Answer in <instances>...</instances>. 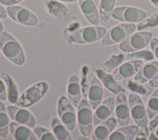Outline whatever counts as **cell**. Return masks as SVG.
<instances>
[{
    "label": "cell",
    "instance_id": "6da1fadb",
    "mask_svg": "<svg viewBox=\"0 0 158 140\" xmlns=\"http://www.w3.org/2000/svg\"><path fill=\"white\" fill-rule=\"evenodd\" d=\"M0 50L4 57L16 65L25 62V54L20 43L6 31L0 32Z\"/></svg>",
    "mask_w": 158,
    "mask_h": 140
},
{
    "label": "cell",
    "instance_id": "7a4b0ae2",
    "mask_svg": "<svg viewBox=\"0 0 158 140\" xmlns=\"http://www.w3.org/2000/svg\"><path fill=\"white\" fill-rule=\"evenodd\" d=\"M49 86L46 81H40L28 87L19 96L15 104L22 107H30L43 97L49 90Z\"/></svg>",
    "mask_w": 158,
    "mask_h": 140
},
{
    "label": "cell",
    "instance_id": "3957f363",
    "mask_svg": "<svg viewBox=\"0 0 158 140\" xmlns=\"http://www.w3.org/2000/svg\"><path fill=\"white\" fill-rule=\"evenodd\" d=\"M107 32L106 28L98 25L85 27L72 33L69 39L76 44H89L101 39Z\"/></svg>",
    "mask_w": 158,
    "mask_h": 140
},
{
    "label": "cell",
    "instance_id": "277c9868",
    "mask_svg": "<svg viewBox=\"0 0 158 140\" xmlns=\"http://www.w3.org/2000/svg\"><path fill=\"white\" fill-rule=\"evenodd\" d=\"M152 35V32L147 31L133 33L119 44V49L124 52H133L141 50L150 43Z\"/></svg>",
    "mask_w": 158,
    "mask_h": 140
},
{
    "label": "cell",
    "instance_id": "5b68a950",
    "mask_svg": "<svg viewBox=\"0 0 158 140\" xmlns=\"http://www.w3.org/2000/svg\"><path fill=\"white\" fill-rule=\"evenodd\" d=\"M136 26L135 23H123L115 26L106 32L102 38L101 45L110 46L120 43L129 35L135 32Z\"/></svg>",
    "mask_w": 158,
    "mask_h": 140
},
{
    "label": "cell",
    "instance_id": "8992f818",
    "mask_svg": "<svg viewBox=\"0 0 158 140\" xmlns=\"http://www.w3.org/2000/svg\"><path fill=\"white\" fill-rule=\"evenodd\" d=\"M77 120L80 133L82 135L88 136L93 128V112L88 101L86 98L81 100L77 107Z\"/></svg>",
    "mask_w": 158,
    "mask_h": 140
},
{
    "label": "cell",
    "instance_id": "52a82bcc",
    "mask_svg": "<svg viewBox=\"0 0 158 140\" xmlns=\"http://www.w3.org/2000/svg\"><path fill=\"white\" fill-rule=\"evenodd\" d=\"M128 100L131 117L135 124L140 128L147 126L148 123L147 110L139 95L131 92L128 96Z\"/></svg>",
    "mask_w": 158,
    "mask_h": 140
},
{
    "label": "cell",
    "instance_id": "ba28073f",
    "mask_svg": "<svg viewBox=\"0 0 158 140\" xmlns=\"http://www.w3.org/2000/svg\"><path fill=\"white\" fill-rule=\"evenodd\" d=\"M111 17L123 23H135L143 20L147 17L146 12L139 8L131 6H120L114 8Z\"/></svg>",
    "mask_w": 158,
    "mask_h": 140
},
{
    "label": "cell",
    "instance_id": "9c48e42d",
    "mask_svg": "<svg viewBox=\"0 0 158 140\" xmlns=\"http://www.w3.org/2000/svg\"><path fill=\"white\" fill-rule=\"evenodd\" d=\"M57 113L60 121L70 131H72L76 125L77 116L74 106L66 96L59 97L57 102Z\"/></svg>",
    "mask_w": 158,
    "mask_h": 140
},
{
    "label": "cell",
    "instance_id": "30bf717a",
    "mask_svg": "<svg viewBox=\"0 0 158 140\" xmlns=\"http://www.w3.org/2000/svg\"><path fill=\"white\" fill-rule=\"evenodd\" d=\"M7 15L14 21L29 27L35 26L38 22L37 17L28 9L20 6H11L6 7Z\"/></svg>",
    "mask_w": 158,
    "mask_h": 140
},
{
    "label": "cell",
    "instance_id": "8fae6325",
    "mask_svg": "<svg viewBox=\"0 0 158 140\" xmlns=\"http://www.w3.org/2000/svg\"><path fill=\"white\" fill-rule=\"evenodd\" d=\"M114 111L115 118L120 126H126L129 124L131 117L130 110L128 100L124 91L117 95Z\"/></svg>",
    "mask_w": 158,
    "mask_h": 140
},
{
    "label": "cell",
    "instance_id": "7c38bea8",
    "mask_svg": "<svg viewBox=\"0 0 158 140\" xmlns=\"http://www.w3.org/2000/svg\"><path fill=\"white\" fill-rule=\"evenodd\" d=\"M7 110L10 118L18 123L25 125L31 128H33L36 125L35 118L27 108L9 105L7 106Z\"/></svg>",
    "mask_w": 158,
    "mask_h": 140
},
{
    "label": "cell",
    "instance_id": "4fadbf2b",
    "mask_svg": "<svg viewBox=\"0 0 158 140\" xmlns=\"http://www.w3.org/2000/svg\"><path fill=\"white\" fill-rule=\"evenodd\" d=\"M144 64L143 60H128L116 68L112 75L117 81L128 79L135 76Z\"/></svg>",
    "mask_w": 158,
    "mask_h": 140
},
{
    "label": "cell",
    "instance_id": "5bb4252c",
    "mask_svg": "<svg viewBox=\"0 0 158 140\" xmlns=\"http://www.w3.org/2000/svg\"><path fill=\"white\" fill-rule=\"evenodd\" d=\"M115 99L109 97L102 101L93 113V125H97L109 118L115 109Z\"/></svg>",
    "mask_w": 158,
    "mask_h": 140
},
{
    "label": "cell",
    "instance_id": "9a60e30c",
    "mask_svg": "<svg viewBox=\"0 0 158 140\" xmlns=\"http://www.w3.org/2000/svg\"><path fill=\"white\" fill-rule=\"evenodd\" d=\"M103 96L102 83L96 75H94L90 82L87 95L88 101L93 110H95L101 103Z\"/></svg>",
    "mask_w": 158,
    "mask_h": 140
},
{
    "label": "cell",
    "instance_id": "2e32d148",
    "mask_svg": "<svg viewBox=\"0 0 158 140\" xmlns=\"http://www.w3.org/2000/svg\"><path fill=\"white\" fill-rule=\"evenodd\" d=\"M44 7L48 13L60 21H65L70 18V12L67 6L62 2L56 0H46Z\"/></svg>",
    "mask_w": 158,
    "mask_h": 140
},
{
    "label": "cell",
    "instance_id": "e0dca14e",
    "mask_svg": "<svg viewBox=\"0 0 158 140\" xmlns=\"http://www.w3.org/2000/svg\"><path fill=\"white\" fill-rule=\"evenodd\" d=\"M158 73V60H151L144 64L134 76V80L143 84L152 80Z\"/></svg>",
    "mask_w": 158,
    "mask_h": 140
},
{
    "label": "cell",
    "instance_id": "ac0fdd59",
    "mask_svg": "<svg viewBox=\"0 0 158 140\" xmlns=\"http://www.w3.org/2000/svg\"><path fill=\"white\" fill-rule=\"evenodd\" d=\"M67 96L74 107H78L81 100L82 93L79 76L76 74L72 75L69 78L67 86Z\"/></svg>",
    "mask_w": 158,
    "mask_h": 140
},
{
    "label": "cell",
    "instance_id": "d6986e66",
    "mask_svg": "<svg viewBox=\"0 0 158 140\" xmlns=\"http://www.w3.org/2000/svg\"><path fill=\"white\" fill-rule=\"evenodd\" d=\"M117 123V120L114 117H110L106 120L101 122L94 128L92 134V139L104 140L107 139L115 128Z\"/></svg>",
    "mask_w": 158,
    "mask_h": 140
},
{
    "label": "cell",
    "instance_id": "ffe728a7",
    "mask_svg": "<svg viewBox=\"0 0 158 140\" xmlns=\"http://www.w3.org/2000/svg\"><path fill=\"white\" fill-rule=\"evenodd\" d=\"M81 12L89 23L98 25L100 23L99 11L93 0H78Z\"/></svg>",
    "mask_w": 158,
    "mask_h": 140
},
{
    "label": "cell",
    "instance_id": "44dd1931",
    "mask_svg": "<svg viewBox=\"0 0 158 140\" xmlns=\"http://www.w3.org/2000/svg\"><path fill=\"white\" fill-rule=\"evenodd\" d=\"M9 132L17 140H37L33 130L29 126L12 121L9 124Z\"/></svg>",
    "mask_w": 158,
    "mask_h": 140
},
{
    "label": "cell",
    "instance_id": "7402d4cb",
    "mask_svg": "<svg viewBox=\"0 0 158 140\" xmlns=\"http://www.w3.org/2000/svg\"><path fill=\"white\" fill-rule=\"evenodd\" d=\"M93 71L104 86L113 94L117 95L124 91L122 86L117 82L112 75L104 72L102 68L96 67L93 68Z\"/></svg>",
    "mask_w": 158,
    "mask_h": 140
},
{
    "label": "cell",
    "instance_id": "603a6c76",
    "mask_svg": "<svg viewBox=\"0 0 158 140\" xmlns=\"http://www.w3.org/2000/svg\"><path fill=\"white\" fill-rule=\"evenodd\" d=\"M139 127L136 125H126L114 130L109 136V140H133L135 139Z\"/></svg>",
    "mask_w": 158,
    "mask_h": 140
},
{
    "label": "cell",
    "instance_id": "cb8c5ba5",
    "mask_svg": "<svg viewBox=\"0 0 158 140\" xmlns=\"http://www.w3.org/2000/svg\"><path fill=\"white\" fill-rule=\"evenodd\" d=\"M5 83L7 91V99L12 104H15L19 98V91L13 78L7 73L3 72L0 75Z\"/></svg>",
    "mask_w": 158,
    "mask_h": 140
},
{
    "label": "cell",
    "instance_id": "d4e9b609",
    "mask_svg": "<svg viewBox=\"0 0 158 140\" xmlns=\"http://www.w3.org/2000/svg\"><path fill=\"white\" fill-rule=\"evenodd\" d=\"M51 126L52 133L56 139L58 140H72V138L70 131L65 125L60 121L59 118L54 117L51 121Z\"/></svg>",
    "mask_w": 158,
    "mask_h": 140
},
{
    "label": "cell",
    "instance_id": "484cf974",
    "mask_svg": "<svg viewBox=\"0 0 158 140\" xmlns=\"http://www.w3.org/2000/svg\"><path fill=\"white\" fill-rule=\"evenodd\" d=\"M10 117L7 107L3 101H0V136L6 138L9 132Z\"/></svg>",
    "mask_w": 158,
    "mask_h": 140
},
{
    "label": "cell",
    "instance_id": "4316f807",
    "mask_svg": "<svg viewBox=\"0 0 158 140\" xmlns=\"http://www.w3.org/2000/svg\"><path fill=\"white\" fill-rule=\"evenodd\" d=\"M116 0H100L99 14L100 22H105L111 17Z\"/></svg>",
    "mask_w": 158,
    "mask_h": 140
},
{
    "label": "cell",
    "instance_id": "83f0119b",
    "mask_svg": "<svg viewBox=\"0 0 158 140\" xmlns=\"http://www.w3.org/2000/svg\"><path fill=\"white\" fill-rule=\"evenodd\" d=\"M125 59L126 56L124 54H114L104 63L102 69L106 72L110 73L121 65Z\"/></svg>",
    "mask_w": 158,
    "mask_h": 140
},
{
    "label": "cell",
    "instance_id": "f1b7e54d",
    "mask_svg": "<svg viewBox=\"0 0 158 140\" xmlns=\"http://www.w3.org/2000/svg\"><path fill=\"white\" fill-rule=\"evenodd\" d=\"M148 118H152L158 112V87H157L150 96L146 105Z\"/></svg>",
    "mask_w": 158,
    "mask_h": 140
},
{
    "label": "cell",
    "instance_id": "f546056e",
    "mask_svg": "<svg viewBox=\"0 0 158 140\" xmlns=\"http://www.w3.org/2000/svg\"><path fill=\"white\" fill-rule=\"evenodd\" d=\"M155 58L152 51L139 50L133 52H130L127 55L126 59L128 60H143L144 61H151Z\"/></svg>",
    "mask_w": 158,
    "mask_h": 140
},
{
    "label": "cell",
    "instance_id": "4dcf8cb0",
    "mask_svg": "<svg viewBox=\"0 0 158 140\" xmlns=\"http://www.w3.org/2000/svg\"><path fill=\"white\" fill-rule=\"evenodd\" d=\"M33 131L36 136L38 139L40 140H56V138L53 133L45 127L38 126H35Z\"/></svg>",
    "mask_w": 158,
    "mask_h": 140
},
{
    "label": "cell",
    "instance_id": "1f68e13d",
    "mask_svg": "<svg viewBox=\"0 0 158 140\" xmlns=\"http://www.w3.org/2000/svg\"><path fill=\"white\" fill-rule=\"evenodd\" d=\"M156 26H158V12L151 14L149 17H146L143 20L139 22L137 29L139 31H141L144 28H151Z\"/></svg>",
    "mask_w": 158,
    "mask_h": 140
},
{
    "label": "cell",
    "instance_id": "d6a6232c",
    "mask_svg": "<svg viewBox=\"0 0 158 140\" xmlns=\"http://www.w3.org/2000/svg\"><path fill=\"white\" fill-rule=\"evenodd\" d=\"M81 93L84 96V98H86V96L88 95V91L89 89V84H88V72H89V67L87 65H83L81 69Z\"/></svg>",
    "mask_w": 158,
    "mask_h": 140
},
{
    "label": "cell",
    "instance_id": "836d02e7",
    "mask_svg": "<svg viewBox=\"0 0 158 140\" xmlns=\"http://www.w3.org/2000/svg\"><path fill=\"white\" fill-rule=\"evenodd\" d=\"M150 130L149 129V127L147 126L144 127H141V128L139 129V131L135 138V140L138 139H144L146 140L148 139V136L149 134Z\"/></svg>",
    "mask_w": 158,
    "mask_h": 140
},
{
    "label": "cell",
    "instance_id": "e575fe53",
    "mask_svg": "<svg viewBox=\"0 0 158 140\" xmlns=\"http://www.w3.org/2000/svg\"><path fill=\"white\" fill-rule=\"evenodd\" d=\"M7 100V91L6 84L0 76V101L5 102Z\"/></svg>",
    "mask_w": 158,
    "mask_h": 140
},
{
    "label": "cell",
    "instance_id": "d590c367",
    "mask_svg": "<svg viewBox=\"0 0 158 140\" xmlns=\"http://www.w3.org/2000/svg\"><path fill=\"white\" fill-rule=\"evenodd\" d=\"M149 44L155 58L158 60V38H152Z\"/></svg>",
    "mask_w": 158,
    "mask_h": 140
},
{
    "label": "cell",
    "instance_id": "8d00e7d4",
    "mask_svg": "<svg viewBox=\"0 0 158 140\" xmlns=\"http://www.w3.org/2000/svg\"><path fill=\"white\" fill-rule=\"evenodd\" d=\"M158 126V112L156 113V115L151 118V120L149 123V129L151 131H153L155 130L156 128H157Z\"/></svg>",
    "mask_w": 158,
    "mask_h": 140
},
{
    "label": "cell",
    "instance_id": "74e56055",
    "mask_svg": "<svg viewBox=\"0 0 158 140\" xmlns=\"http://www.w3.org/2000/svg\"><path fill=\"white\" fill-rule=\"evenodd\" d=\"M23 0H0V2L4 6H15Z\"/></svg>",
    "mask_w": 158,
    "mask_h": 140
},
{
    "label": "cell",
    "instance_id": "f35d334b",
    "mask_svg": "<svg viewBox=\"0 0 158 140\" xmlns=\"http://www.w3.org/2000/svg\"><path fill=\"white\" fill-rule=\"evenodd\" d=\"M148 84L152 88L158 87V73L152 80L148 81Z\"/></svg>",
    "mask_w": 158,
    "mask_h": 140
},
{
    "label": "cell",
    "instance_id": "ab89813d",
    "mask_svg": "<svg viewBox=\"0 0 158 140\" xmlns=\"http://www.w3.org/2000/svg\"><path fill=\"white\" fill-rule=\"evenodd\" d=\"M7 16L6 9L4 8V6L0 2V19H6Z\"/></svg>",
    "mask_w": 158,
    "mask_h": 140
},
{
    "label": "cell",
    "instance_id": "60d3db41",
    "mask_svg": "<svg viewBox=\"0 0 158 140\" xmlns=\"http://www.w3.org/2000/svg\"><path fill=\"white\" fill-rule=\"evenodd\" d=\"M149 140H158V136L154 133L153 131H151L148 136V139Z\"/></svg>",
    "mask_w": 158,
    "mask_h": 140
},
{
    "label": "cell",
    "instance_id": "b9f144b4",
    "mask_svg": "<svg viewBox=\"0 0 158 140\" xmlns=\"http://www.w3.org/2000/svg\"><path fill=\"white\" fill-rule=\"evenodd\" d=\"M56 1H60V2H62L70 3V2H75L78 1V0H56Z\"/></svg>",
    "mask_w": 158,
    "mask_h": 140
},
{
    "label": "cell",
    "instance_id": "7bdbcfd3",
    "mask_svg": "<svg viewBox=\"0 0 158 140\" xmlns=\"http://www.w3.org/2000/svg\"><path fill=\"white\" fill-rule=\"evenodd\" d=\"M78 140H89L90 139L88 138H87L86 136H85V135H82V134H81V136H78Z\"/></svg>",
    "mask_w": 158,
    "mask_h": 140
},
{
    "label": "cell",
    "instance_id": "ee69618b",
    "mask_svg": "<svg viewBox=\"0 0 158 140\" xmlns=\"http://www.w3.org/2000/svg\"><path fill=\"white\" fill-rule=\"evenodd\" d=\"M150 1L154 6L158 7V0H150Z\"/></svg>",
    "mask_w": 158,
    "mask_h": 140
},
{
    "label": "cell",
    "instance_id": "f6af8a7d",
    "mask_svg": "<svg viewBox=\"0 0 158 140\" xmlns=\"http://www.w3.org/2000/svg\"><path fill=\"white\" fill-rule=\"evenodd\" d=\"M3 29H4V27H3V25L2 23H1V22L0 21V32L3 31Z\"/></svg>",
    "mask_w": 158,
    "mask_h": 140
},
{
    "label": "cell",
    "instance_id": "bcb514c9",
    "mask_svg": "<svg viewBox=\"0 0 158 140\" xmlns=\"http://www.w3.org/2000/svg\"><path fill=\"white\" fill-rule=\"evenodd\" d=\"M156 134L158 136V126L157 127V129H156Z\"/></svg>",
    "mask_w": 158,
    "mask_h": 140
}]
</instances>
